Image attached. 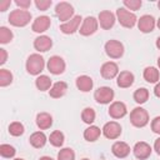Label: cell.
<instances>
[{
  "label": "cell",
  "mask_w": 160,
  "mask_h": 160,
  "mask_svg": "<svg viewBox=\"0 0 160 160\" xmlns=\"http://www.w3.org/2000/svg\"><path fill=\"white\" fill-rule=\"evenodd\" d=\"M126 114H128V109L122 101H114L109 108V115L112 119H121Z\"/></svg>",
  "instance_id": "18"
},
{
  "label": "cell",
  "mask_w": 160,
  "mask_h": 160,
  "mask_svg": "<svg viewBox=\"0 0 160 160\" xmlns=\"http://www.w3.org/2000/svg\"><path fill=\"white\" fill-rule=\"evenodd\" d=\"M154 150H155L156 154L160 156V138H158V139L154 141Z\"/></svg>",
  "instance_id": "42"
},
{
  "label": "cell",
  "mask_w": 160,
  "mask_h": 160,
  "mask_svg": "<svg viewBox=\"0 0 160 160\" xmlns=\"http://www.w3.org/2000/svg\"><path fill=\"white\" fill-rule=\"evenodd\" d=\"M156 48H158V49L160 50V36H159V38L156 39Z\"/></svg>",
  "instance_id": "45"
},
{
  "label": "cell",
  "mask_w": 160,
  "mask_h": 160,
  "mask_svg": "<svg viewBox=\"0 0 160 160\" xmlns=\"http://www.w3.org/2000/svg\"><path fill=\"white\" fill-rule=\"evenodd\" d=\"M52 46V40L50 36L46 35H40L34 40V48L35 50H38L39 52H45L48 50H50Z\"/></svg>",
  "instance_id": "19"
},
{
  "label": "cell",
  "mask_w": 160,
  "mask_h": 160,
  "mask_svg": "<svg viewBox=\"0 0 160 160\" xmlns=\"http://www.w3.org/2000/svg\"><path fill=\"white\" fill-rule=\"evenodd\" d=\"M12 38H14V34L9 28H6V26H1L0 28V42L1 44L10 42L12 40Z\"/></svg>",
  "instance_id": "34"
},
{
  "label": "cell",
  "mask_w": 160,
  "mask_h": 160,
  "mask_svg": "<svg viewBox=\"0 0 160 160\" xmlns=\"http://www.w3.org/2000/svg\"><path fill=\"white\" fill-rule=\"evenodd\" d=\"M81 20L82 19H81L80 15H75L71 20H69V21H66V22H64V24L60 25V31L62 34H66V35H70V34L76 32L79 30V25H80Z\"/></svg>",
  "instance_id": "13"
},
{
  "label": "cell",
  "mask_w": 160,
  "mask_h": 160,
  "mask_svg": "<svg viewBox=\"0 0 160 160\" xmlns=\"http://www.w3.org/2000/svg\"><path fill=\"white\" fill-rule=\"evenodd\" d=\"M39 160H54L52 158H50V156H41Z\"/></svg>",
  "instance_id": "44"
},
{
  "label": "cell",
  "mask_w": 160,
  "mask_h": 160,
  "mask_svg": "<svg viewBox=\"0 0 160 160\" xmlns=\"http://www.w3.org/2000/svg\"><path fill=\"white\" fill-rule=\"evenodd\" d=\"M111 152L119 159H124L130 154V146L124 141H116L111 146Z\"/></svg>",
  "instance_id": "20"
},
{
  "label": "cell",
  "mask_w": 160,
  "mask_h": 160,
  "mask_svg": "<svg viewBox=\"0 0 160 160\" xmlns=\"http://www.w3.org/2000/svg\"><path fill=\"white\" fill-rule=\"evenodd\" d=\"M29 141H30V145L35 149H41L45 146L46 141H48V138L46 135L42 132V131H35L30 135L29 138Z\"/></svg>",
  "instance_id": "22"
},
{
  "label": "cell",
  "mask_w": 160,
  "mask_h": 160,
  "mask_svg": "<svg viewBox=\"0 0 160 160\" xmlns=\"http://www.w3.org/2000/svg\"><path fill=\"white\" fill-rule=\"evenodd\" d=\"M114 96H115V92H114V90H112L111 88H109V86H100V88L96 89L95 92H94V99H95V101H96L98 104H102V105L110 104V102L112 101Z\"/></svg>",
  "instance_id": "6"
},
{
  "label": "cell",
  "mask_w": 160,
  "mask_h": 160,
  "mask_svg": "<svg viewBox=\"0 0 160 160\" xmlns=\"http://www.w3.org/2000/svg\"><path fill=\"white\" fill-rule=\"evenodd\" d=\"M48 70L52 74V75H60L65 71V68H66V64L62 58L58 56V55H54L51 56L49 60H48Z\"/></svg>",
  "instance_id": "8"
},
{
  "label": "cell",
  "mask_w": 160,
  "mask_h": 160,
  "mask_svg": "<svg viewBox=\"0 0 160 160\" xmlns=\"http://www.w3.org/2000/svg\"><path fill=\"white\" fill-rule=\"evenodd\" d=\"M15 4L21 9V10H26L30 8L31 1L30 0H15Z\"/></svg>",
  "instance_id": "39"
},
{
  "label": "cell",
  "mask_w": 160,
  "mask_h": 160,
  "mask_svg": "<svg viewBox=\"0 0 160 160\" xmlns=\"http://www.w3.org/2000/svg\"><path fill=\"white\" fill-rule=\"evenodd\" d=\"M134 100L136 104H144L149 100V90L146 88H139L134 91V95H132Z\"/></svg>",
  "instance_id": "28"
},
{
  "label": "cell",
  "mask_w": 160,
  "mask_h": 160,
  "mask_svg": "<svg viewBox=\"0 0 160 160\" xmlns=\"http://www.w3.org/2000/svg\"><path fill=\"white\" fill-rule=\"evenodd\" d=\"M24 131H25V128L19 121H14L9 125V134L12 136H20L24 134Z\"/></svg>",
  "instance_id": "32"
},
{
  "label": "cell",
  "mask_w": 160,
  "mask_h": 160,
  "mask_svg": "<svg viewBox=\"0 0 160 160\" xmlns=\"http://www.w3.org/2000/svg\"><path fill=\"white\" fill-rule=\"evenodd\" d=\"M11 5V1L10 0H2L0 1V11H5L8 10V8Z\"/></svg>",
  "instance_id": "41"
},
{
  "label": "cell",
  "mask_w": 160,
  "mask_h": 160,
  "mask_svg": "<svg viewBox=\"0 0 160 160\" xmlns=\"http://www.w3.org/2000/svg\"><path fill=\"white\" fill-rule=\"evenodd\" d=\"M130 122L135 128H144V126H146L148 122H149V114H148V111L144 108H141V106H138V108L132 109L131 112H130Z\"/></svg>",
  "instance_id": "3"
},
{
  "label": "cell",
  "mask_w": 160,
  "mask_h": 160,
  "mask_svg": "<svg viewBox=\"0 0 160 160\" xmlns=\"http://www.w3.org/2000/svg\"><path fill=\"white\" fill-rule=\"evenodd\" d=\"M95 118H96V114H95V110L92 108H85L81 111V119L85 124L91 125L95 121Z\"/></svg>",
  "instance_id": "30"
},
{
  "label": "cell",
  "mask_w": 160,
  "mask_h": 160,
  "mask_svg": "<svg viewBox=\"0 0 160 160\" xmlns=\"http://www.w3.org/2000/svg\"><path fill=\"white\" fill-rule=\"evenodd\" d=\"M102 131L100 130V128H98V126H95V125H90L88 129H85V131H84V139L86 140V141H89V142H92V141H95V140H98L99 139V136H100V134H101Z\"/></svg>",
  "instance_id": "26"
},
{
  "label": "cell",
  "mask_w": 160,
  "mask_h": 160,
  "mask_svg": "<svg viewBox=\"0 0 160 160\" xmlns=\"http://www.w3.org/2000/svg\"><path fill=\"white\" fill-rule=\"evenodd\" d=\"M66 91H68V84L65 81H56L49 90V95L52 99H60L66 94Z\"/></svg>",
  "instance_id": "21"
},
{
  "label": "cell",
  "mask_w": 160,
  "mask_h": 160,
  "mask_svg": "<svg viewBox=\"0 0 160 160\" xmlns=\"http://www.w3.org/2000/svg\"><path fill=\"white\" fill-rule=\"evenodd\" d=\"M138 28L141 32L148 34L151 32L155 28V19L151 15H142L139 20H138Z\"/></svg>",
  "instance_id": "16"
},
{
  "label": "cell",
  "mask_w": 160,
  "mask_h": 160,
  "mask_svg": "<svg viewBox=\"0 0 160 160\" xmlns=\"http://www.w3.org/2000/svg\"><path fill=\"white\" fill-rule=\"evenodd\" d=\"M64 140H65V136H64V134H62L60 130L52 131V132L50 134V136H49L50 144H51L52 146H55V148H61L62 144H64Z\"/></svg>",
  "instance_id": "29"
},
{
  "label": "cell",
  "mask_w": 160,
  "mask_h": 160,
  "mask_svg": "<svg viewBox=\"0 0 160 160\" xmlns=\"http://www.w3.org/2000/svg\"><path fill=\"white\" fill-rule=\"evenodd\" d=\"M156 25H158V28H159V30H160V18L158 19V22H156Z\"/></svg>",
  "instance_id": "46"
},
{
  "label": "cell",
  "mask_w": 160,
  "mask_h": 160,
  "mask_svg": "<svg viewBox=\"0 0 160 160\" xmlns=\"http://www.w3.org/2000/svg\"><path fill=\"white\" fill-rule=\"evenodd\" d=\"M10 25L16 26V28H24L26 26L30 20H31V14L28 10H21V9H16L12 10L8 18Z\"/></svg>",
  "instance_id": "1"
},
{
  "label": "cell",
  "mask_w": 160,
  "mask_h": 160,
  "mask_svg": "<svg viewBox=\"0 0 160 160\" xmlns=\"http://www.w3.org/2000/svg\"><path fill=\"white\" fill-rule=\"evenodd\" d=\"M101 131H102V134H104V136L106 139L115 140L121 135V126L116 121H109V122H106L104 125Z\"/></svg>",
  "instance_id": "10"
},
{
  "label": "cell",
  "mask_w": 160,
  "mask_h": 160,
  "mask_svg": "<svg viewBox=\"0 0 160 160\" xmlns=\"http://www.w3.org/2000/svg\"><path fill=\"white\" fill-rule=\"evenodd\" d=\"M35 85L38 88V90L40 91H46L49 89H51V79L48 75H39L35 80Z\"/></svg>",
  "instance_id": "27"
},
{
  "label": "cell",
  "mask_w": 160,
  "mask_h": 160,
  "mask_svg": "<svg viewBox=\"0 0 160 160\" xmlns=\"http://www.w3.org/2000/svg\"><path fill=\"white\" fill-rule=\"evenodd\" d=\"M122 4H124L125 8H128L129 10H134V11L139 10L141 8V5H142L141 0H124Z\"/></svg>",
  "instance_id": "36"
},
{
  "label": "cell",
  "mask_w": 160,
  "mask_h": 160,
  "mask_svg": "<svg viewBox=\"0 0 160 160\" xmlns=\"http://www.w3.org/2000/svg\"><path fill=\"white\" fill-rule=\"evenodd\" d=\"M116 18H118V21L121 26L126 28V29H131L135 26L138 19H136V15L134 12H130L128 9L125 8H119L116 10Z\"/></svg>",
  "instance_id": "4"
},
{
  "label": "cell",
  "mask_w": 160,
  "mask_h": 160,
  "mask_svg": "<svg viewBox=\"0 0 160 160\" xmlns=\"http://www.w3.org/2000/svg\"><path fill=\"white\" fill-rule=\"evenodd\" d=\"M142 75H144L145 81H148V82H150V84H155V82L158 84L159 78H160L159 70H158L156 68H154V66H148V68H145Z\"/></svg>",
  "instance_id": "25"
},
{
  "label": "cell",
  "mask_w": 160,
  "mask_h": 160,
  "mask_svg": "<svg viewBox=\"0 0 160 160\" xmlns=\"http://www.w3.org/2000/svg\"><path fill=\"white\" fill-rule=\"evenodd\" d=\"M15 154H16V150L14 146H11L9 144H1L0 145V155L2 158L10 159V158H14Z\"/></svg>",
  "instance_id": "33"
},
{
  "label": "cell",
  "mask_w": 160,
  "mask_h": 160,
  "mask_svg": "<svg viewBox=\"0 0 160 160\" xmlns=\"http://www.w3.org/2000/svg\"><path fill=\"white\" fill-rule=\"evenodd\" d=\"M158 8L160 9V1H158Z\"/></svg>",
  "instance_id": "49"
},
{
  "label": "cell",
  "mask_w": 160,
  "mask_h": 160,
  "mask_svg": "<svg viewBox=\"0 0 160 160\" xmlns=\"http://www.w3.org/2000/svg\"><path fill=\"white\" fill-rule=\"evenodd\" d=\"M81 160H90V159H86V158H84V159H81Z\"/></svg>",
  "instance_id": "50"
},
{
  "label": "cell",
  "mask_w": 160,
  "mask_h": 160,
  "mask_svg": "<svg viewBox=\"0 0 160 160\" xmlns=\"http://www.w3.org/2000/svg\"><path fill=\"white\" fill-rule=\"evenodd\" d=\"M158 66H159V69H160V56H159V59H158Z\"/></svg>",
  "instance_id": "47"
},
{
  "label": "cell",
  "mask_w": 160,
  "mask_h": 160,
  "mask_svg": "<svg viewBox=\"0 0 160 160\" xmlns=\"http://www.w3.org/2000/svg\"><path fill=\"white\" fill-rule=\"evenodd\" d=\"M98 26H99V21L94 16H88L82 20V25L80 26L79 32L82 36H90L96 32Z\"/></svg>",
  "instance_id": "9"
},
{
  "label": "cell",
  "mask_w": 160,
  "mask_h": 160,
  "mask_svg": "<svg viewBox=\"0 0 160 160\" xmlns=\"http://www.w3.org/2000/svg\"><path fill=\"white\" fill-rule=\"evenodd\" d=\"M151 130H152V132L160 135V116H156V118L152 119V121H151Z\"/></svg>",
  "instance_id": "38"
},
{
  "label": "cell",
  "mask_w": 160,
  "mask_h": 160,
  "mask_svg": "<svg viewBox=\"0 0 160 160\" xmlns=\"http://www.w3.org/2000/svg\"><path fill=\"white\" fill-rule=\"evenodd\" d=\"M6 60H8V52L5 49L1 48L0 49V65H4L6 62Z\"/></svg>",
  "instance_id": "40"
},
{
  "label": "cell",
  "mask_w": 160,
  "mask_h": 160,
  "mask_svg": "<svg viewBox=\"0 0 160 160\" xmlns=\"http://www.w3.org/2000/svg\"><path fill=\"white\" fill-rule=\"evenodd\" d=\"M36 125L40 130H46L52 125V116L49 112H39L36 115Z\"/></svg>",
  "instance_id": "24"
},
{
  "label": "cell",
  "mask_w": 160,
  "mask_h": 160,
  "mask_svg": "<svg viewBox=\"0 0 160 160\" xmlns=\"http://www.w3.org/2000/svg\"><path fill=\"white\" fill-rule=\"evenodd\" d=\"M58 160H75V152L71 148H64L58 152Z\"/></svg>",
  "instance_id": "35"
},
{
  "label": "cell",
  "mask_w": 160,
  "mask_h": 160,
  "mask_svg": "<svg viewBox=\"0 0 160 160\" xmlns=\"http://www.w3.org/2000/svg\"><path fill=\"white\" fill-rule=\"evenodd\" d=\"M75 84H76V88H78L80 91L88 92V91H90V90L92 89L94 81H92V79H91L90 76H88V75H81V76H78V78H76Z\"/></svg>",
  "instance_id": "23"
},
{
  "label": "cell",
  "mask_w": 160,
  "mask_h": 160,
  "mask_svg": "<svg viewBox=\"0 0 160 160\" xmlns=\"http://www.w3.org/2000/svg\"><path fill=\"white\" fill-rule=\"evenodd\" d=\"M51 4H52L51 0H35V6H36L39 10H41V11L48 10V9L51 6Z\"/></svg>",
  "instance_id": "37"
},
{
  "label": "cell",
  "mask_w": 160,
  "mask_h": 160,
  "mask_svg": "<svg viewBox=\"0 0 160 160\" xmlns=\"http://www.w3.org/2000/svg\"><path fill=\"white\" fill-rule=\"evenodd\" d=\"M55 14L56 16L59 18L60 21H69L71 20L74 16V8L71 4L66 2V1H61V2H58L56 6H55Z\"/></svg>",
  "instance_id": "5"
},
{
  "label": "cell",
  "mask_w": 160,
  "mask_h": 160,
  "mask_svg": "<svg viewBox=\"0 0 160 160\" xmlns=\"http://www.w3.org/2000/svg\"><path fill=\"white\" fill-rule=\"evenodd\" d=\"M50 25H51V19L49 16H46V15H41V16H38L34 20V22L31 25V30L34 32H39L40 34V32L46 31L50 28Z\"/></svg>",
  "instance_id": "15"
},
{
  "label": "cell",
  "mask_w": 160,
  "mask_h": 160,
  "mask_svg": "<svg viewBox=\"0 0 160 160\" xmlns=\"http://www.w3.org/2000/svg\"><path fill=\"white\" fill-rule=\"evenodd\" d=\"M134 74L128 71V70H124V71H120L119 75L116 76V84L119 88L121 89H128L130 88L132 84H134Z\"/></svg>",
  "instance_id": "17"
},
{
  "label": "cell",
  "mask_w": 160,
  "mask_h": 160,
  "mask_svg": "<svg viewBox=\"0 0 160 160\" xmlns=\"http://www.w3.org/2000/svg\"><path fill=\"white\" fill-rule=\"evenodd\" d=\"M26 71L30 75H40L45 68V60L40 54H31L26 60Z\"/></svg>",
  "instance_id": "2"
},
{
  "label": "cell",
  "mask_w": 160,
  "mask_h": 160,
  "mask_svg": "<svg viewBox=\"0 0 160 160\" xmlns=\"http://www.w3.org/2000/svg\"><path fill=\"white\" fill-rule=\"evenodd\" d=\"M14 160H24V159H21V158H16V159H14Z\"/></svg>",
  "instance_id": "48"
},
{
  "label": "cell",
  "mask_w": 160,
  "mask_h": 160,
  "mask_svg": "<svg viewBox=\"0 0 160 160\" xmlns=\"http://www.w3.org/2000/svg\"><path fill=\"white\" fill-rule=\"evenodd\" d=\"M100 74H101V76L104 79L111 80V79H114V78H116L119 75V66L114 61H106V62H104L101 65Z\"/></svg>",
  "instance_id": "11"
},
{
  "label": "cell",
  "mask_w": 160,
  "mask_h": 160,
  "mask_svg": "<svg viewBox=\"0 0 160 160\" xmlns=\"http://www.w3.org/2000/svg\"><path fill=\"white\" fill-rule=\"evenodd\" d=\"M105 52L111 59H120L124 55V45L118 40H109L105 44Z\"/></svg>",
  "instance_id": "7"
},
{
  "label": "cell",
  "mask_w": 160,
  "mask_h": 160,
  "mask_svg": "<svg viewBox=\"0 0 160 160\" xmlns=\"http://www.w3.org/2000/svg\"><path fill=\"white\" fill-rule=\"evenodd\" d=\"M132 151H134V155H135L136 159H139V160H145V159H148V158L151 155L152 149H151V146H150L148 142H145V141H139V142H136V144L134 145Z\"/></svg>",
  "instance_id": "12"
},
{
  "label": "cell",
  "mask_w": 160,
  "mask_h": 160,
  "mask_svg": "<svg viewBox=\"0 0 160 160\" xmlns=\"http://www.w3.org/2000/svg\"><path fill=\"white\" fill-rule=\"evenodd\" d=\"M154 94H155L156 98H160V82H158V84L155 85V88H154Z\"/></svg>",
  "instance_id": "43"
},
{
  "label": "cell",
  "mask_w": 160,
  "mask_h": 160,
  "mask_svg": "<svg viewBox=\"0 0 160 160\" xmlns=\"http://www.w3.org/2000/svg\"><path fill=\"white\" fill-rule=\"evenodd\" d=\"M12 82V74L8 69H0V86L5 88Z\"/></svg>",
  "instance_id": "31"
},
{
  "label": "cell",
  "mask_w": 160,
  "mask_h": 160,
  "mask_svg": "<svg viewBox=\"0 0 160 160\" xmlns=\"http://www.w3.org/2000/svg\"><path fill=\"white\" fill-rule=\"evenodd\" d=\"M115 15L109 10H102L99 12V24L104 30H110L115 24Z\"/></svg>",
  "instance_id": "14"
}]
</instances>
